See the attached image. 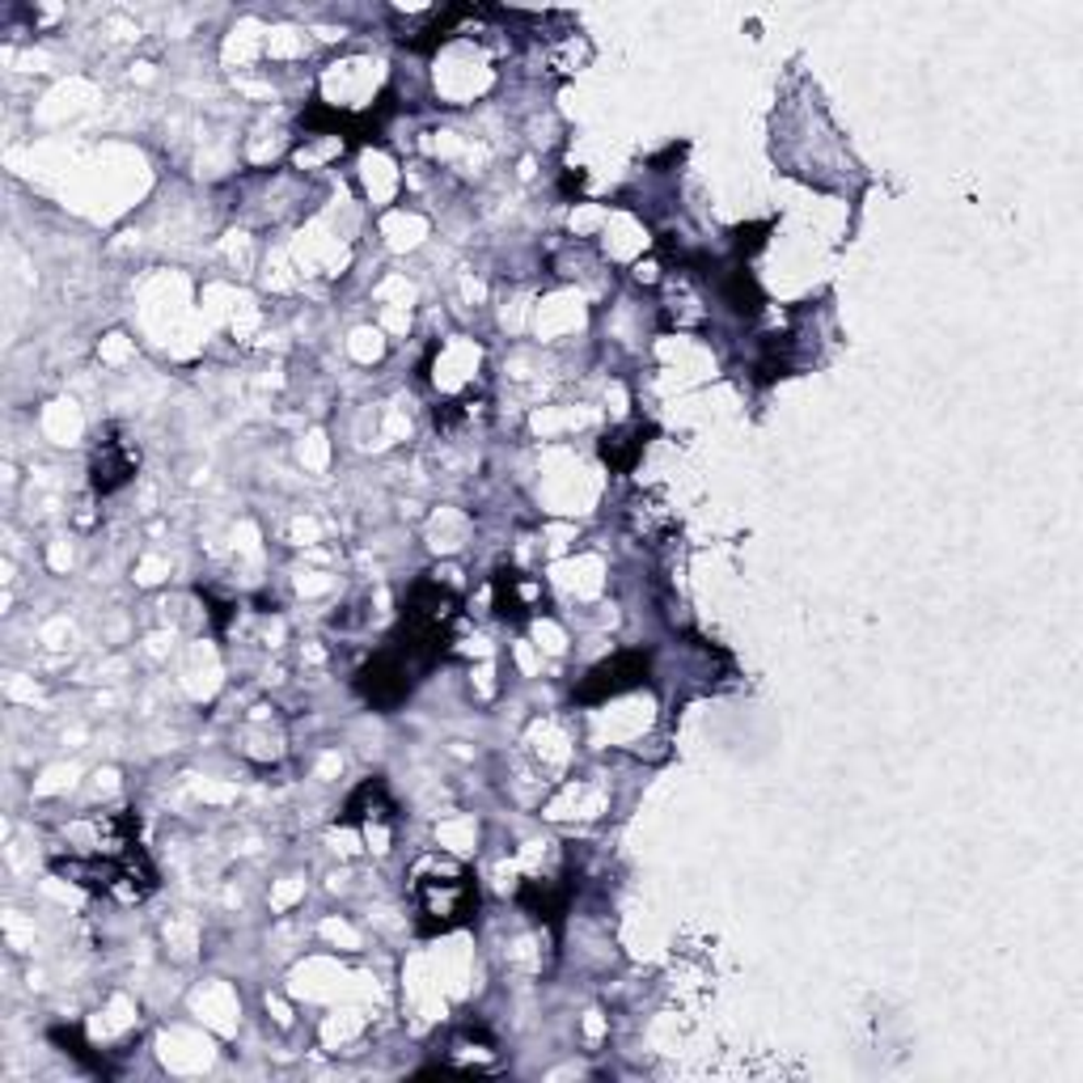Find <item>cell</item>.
Segmentation results:
<instances>
[{
	"label": "cell",
	"mask_w": 1083,
	"mask_h": 1083,
	"mask_svg": "<svg viewBox=\"0 0 1083 1083\" xmlns=\"http://www.w3.org/2000/svg\"><path fill=\"white\" fill-rule=\"evenodd\" d=\"M415 910L423 935H445L453 927L470 923L478 910V889L466 867L453 860H432L415 872Z\"/></svg>",
	"instance_id": "obj_1"
},
{
	"label": "cell",
	"mask_w": 1083,
	"mask_h": 1083,
	"mask_svg": "<svg viewBox=\"0 0 1083 1083\" xmlns=\"http://www.w3.org/2000/svg\"><path fill=\"white\" fill-rule=\"evenodd\" d=\"M648 669H652V656H648V652H618L614 661L589 669V677H584L580 690H575V699L606 702V699H614V695H622V690H636V686L648 682Z\"/></svg>",
	"instance_id": "obj_2"
},
{
	"label": "cell",
	"mask_w": 1083,
	"mask_h": 1083,
	"mask_svg": "<svg viewBox=\"0 0 1083 1083\" xmlns=\"http://www.w3.org/2000/svg\"><path fill=\"white\" fill-rule=\"evenodd\" d=\"M643 436H648V428H631V432H614V436H606V445H602L606 462H614L618 470H627V466L636 462V453L643 449Z\"/></svg>",
	"instance_id": "obj_5"
},
{
	"label": "cell",
	"mask_w": 1083,
	"mask_h": 1083,
	"mask_svg": "<svg viewBox=\"0 0 1083 1083\" xmlns=\"http://www.w3.org/2000/svg\"><path fill=\"white\" fill-rule=\"evenodd\" d=\"M525 593H529L525 575L500 568V575H496V606H500L504 618H525V614H534V602H525Z\"/></svg>",
	"instance_id": "obj_4"
},
{
	"label": "cell",
	"mask_w": 1083,
	"mask_h": 1083,
	"mask_svg": "<svg viewBox=\"0 0 1083 1083\" xmlns=\"http://www.w3.org/2000/svg\"><path fill=\"white\" fill-rule=\"evenodd\" d=\"M136 470V462H131V453L119 441H106V453L94 462V487L97 491H115V487H124Z\"/></svg>",
	"instance_id": "obj_3"
}]
</instances>
